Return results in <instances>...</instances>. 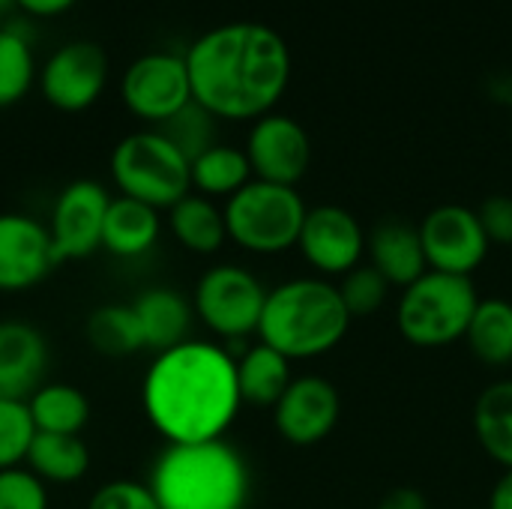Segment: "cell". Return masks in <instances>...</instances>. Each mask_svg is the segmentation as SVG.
Returning a JSON list of instances; mask_svg holds the SVG:
<instances>
[{
	"label": "cell",
	"instance_id": "484cf974",
	"mask_svg": "<svg viewBox=\"0 0 512 509\" xmlns=\"http://www.w3.org/2000/svg\"><path fill=\"white\" fill-rule=\"evenodd\" d=\"M36 432L45 435H81L90 420L87 396L72 384H42L27 399Z\"/></svg>",
	"mask_w": 512,
	"mask_h": 509
},
{
	"label": "cell",
	"instance_id": "7a4b0ae2",
	"mask_svg": "<svg viewBox=\"0 0 512 509\" xmlns=\"http://www.w3.org/2000/svg\"><path fill=\"white\" fill-rule=\"evenodd\" d=\"M141 408L165 444L216 441L243 408L237 360L204 339L162 351L144 372Z\"/></svg>",
	"mask_w": 512,
	"mask_h": 509
},
{
	"label": "cell",
	"instance_id": "4fadbf2b",
	"mask_svg": "<svg viewBox=\"0 0 512 509\" xmlns=\"http://www.w3.org/2000/svg\"><path fill=\"white\" fill-rule=\"evenodd\" d=\"M243 150L255 180L294 186V189L306 177L312 162V144L306 129L294 117L276 111L252 123Z\"/></svg>",
	"mask_w": 512,
	"mask_h": 509
},
{
	"label": "cell",
	"instance_id": "cb8c5ba5",
	"mask_svg": "<svg viewBox=\"0 0 512 509\" xmlns=\"http://www.w3.org/2000/svg\"><path fill=\"white\" fill-rule=\"evenodd\" d=\"M474 432L480 447L504 465V471L512 468V378L489 384L477 405H474Z\"/></svg>",
	"mask_w": 512,
	"mask_h": 509
},
{
	"label": "cell",
	"instance_id": "d4e9b609",
	"mask_svg": "<svg viewBox=\"0 0 512 509\" xmlns=\"http://www.w3.org/2000/svg\"><path fill=\"white\" fill-rule=\"evenodd\" d=\"M192 171V189L204 198H231L237 195L252 177V165L246 159V150L231 144H213L189 165Z\"/></svg>",
	"mask_w": 512,
	"mask_h": 509
},
{
	"label": "cell",
	"instance_id": "d590c367",
	"mask_svg": "<svg viewBox=\"0 0 512 509\" xmlns=\"http://www.w3.org/2000/svg\"><path fill=\"white\" fill-rule=\"evenodd\" d=\"M378 509H429V504H426L423 492H417L411 486H399V489H390L381 498Z\"/></svg>",
	"mask_w": 512,
	"mask_h": 509
},
{
	"label": "cell",
	"instance_id": "9a60e30c",
	"mask_svg": "<svg viewBox=\"0 0 512 509\" xmlns=\"http://www.w3.org/2000/svg\"><path fill=\"white\" fill-rule=\"evenodd\" d=\"M297 249L306 264L324 276H345L366 255V231L354 213L336 204H321L306 213Z\"/></svg>",
	"mask_w": 512,
	"mask_h": 509
},
{
	"label": "cell",
	"instance_id": "4316f807",
	"mask_svg": "<svg viewBox=\"0 0 512 509\" xmlns=\"http://www.w3.org/2000/svg\"><path fill=\"white\" fill-rule=\"evenodd\" d=\"M471 354L492 369L512 363V303L507 300H480L471 327L465 333Z\"/></svg>",
	"mask_w": 512,
	"mask_h": 509
},
{
	"label": "cell",
	"instance_id": "e575fe53",
	"mask_svg": "<svg viewBox=\"0 0 512 509\" xmlns=\"http://www.w3.org/2000/svg\"><path fill=\"white\" fill-rule=\"evenodd\" d=\"M480 225L495 246H512V198L510 195H489L480 210Z\"/></svg>",
	"mask_w": 512,
	"mask_h": 509
},
{
	"label": "cell",
	"instance_id": "3957f363",
	"mask_svg": "<svg viewBox=\"0 0 512 509\" xmlns=\"http://www.w3.org/2000/svg\"><path fill=\"white\" fill-rule=\"evenodd\" d=\"M159 509H246L249 465L225 438L165 444L147 480Z\"/></svg>",
	"mask_w": 512,
	"mask_h": 509
},
{
	"label": "cell",
	"instance_id": "74e56055",
	"mask_svg": "<svg viewBox=\"0 0 512 509\" xmlns=\"http://www.w3.org/2000/svg\"><path fill=\"white\" fill-rule=\"evenodd\" d=\"M489 509H512V468L504 471V477L495 483L489 495Z\"/></svg>",
	"mask_w": 512,
	"mask_h": 509
},
{
	"label": "cell",
	"instance_id": "603a6c76",
	"mask_svg": "<svg viewBox=\"0 0 512 509\" xmlns=\"http://www.w3.org/2000/svg\"><path fill=\"white\" fill-rule=\"evenodd\" d=\"M24 468L45 486H72L90 471V450L81 435L36 432Z\"/></svg>",
	"mask_w": 512,
	"mask_h": 509
},
{
	"label": "cell",
	"instance_id": "8fae6325",
	"mask_svg": "<svg viewBox=\"0 0 512 509\" xmlns=\"http://www.w3.org/2000/svg\"><path fill=\"white\" fill-rule=\"evenodd\" d=\"M426 264L435 273L471 276L489 255V237L477 210L462 204H441L417 225Z\"/></svg>",
	"mask_w": 512,
	"mask_h": 509
},
{
	"label": "cell",
	"instance_id": "d6a6232c",
	"mask_svg": "<svg viewBox=\"0 0 512 509\" xmlns=\"http://www.w3.org/2000/svg\"><path fill=\"white\" fill-rule=\"evenodd\" d=\"M0 509H48L45 483L27 468L0 471Z\"/></svg>",
	"mask_w": 512,
	"mask_h": 509
},
{
	"label": "cell",
	"instance_id": "8d00e7d4",
	"mask_svg": "<svg viewBox=\"0 0 512 509\" xmlns=\"http://www.w3.org/2000/svg\"><path fill=\"white\" fill-rule=\"evenodd\" d=\"M12 3L33 18H57L63 12H69L78 0H12Z\"/></svg>",
	"mask_w": 512,
	"mask_h": 509
},
{
	"label": "cell",
	"instance_id": "4dcf8cb0",
	"mask_svg": "<svg viewBox=\"0 0 512 509\" xmlns=\"http://www.w3.org/2000/svg\"><path fill=\"white\" fill-rule=\"evenodd\" d=\"M36 426L27 399H0V471L24 468Z\"/></svg>",
	"mask_w": 512,
	"mask_h": 509
},
{
	"label": "cell",
	"instance_id": "44dd1931",
	"mask_svg": "<svg viewBox=\"0 0 512 509\" xmlns=\"http://www.w3.org/2000/svg\"><path fill=\"white\" fill-rule=\"evenodd\" d=\"M168 231L174 234V240L195 255H216L225 240H228V228H225V210L216 207L213 198H204L198 192H189L183 201H177L168 210Z\"/></svg>",
	"mask_w": 512,
	"mask_h": 509
},
{
	"label": "cell",
	"instance_id": "9c48e42d",
	"mask_svg": "<svg viewBox=\"0 0 512 509\" xmlns=\"http://www.w3.org/2000/svg\"><path fill=\"white\" fill-rule=\"evenodd\" d=\"M120 99L132 117L162 126L192 102L186 57L174 51H150L135 57L120 78Z\"/></svg>",
	"mask_w": 512,
	"mask_h": 509
},
{
	"label": "cell",
	"instance_id": "7c38bea8",
	"mask_svg": "<svg viewBox=\"0 0 512 509\" xmlns=\"http://www.w3.org/2000/svg\"><path fill=\"white\" fill-rule=\"evenodd\" d=\"M111 195L96 180H72L54 201L48 234L57 261H81L102 249V225Z\"/></svg>",
	"mask_w": 512,
	"mask_h": 509
},
{
	"label": "cell",
	"instance_id": "ab89813d",
	"mask_svg": "<svg viewBox=\"0 0 512 509\" xmlns=\"http://www.w3.org/2000/svg\"><path fill=\"white\" fill-rule=\"evenodd\" d=\"M6 6H12V0H0V9H6Z\"/></svg>",
	"mask_w": 512,
	"mask_h": 509
},
{
	"label": "cell",
	"instance_id": "f35d334b",
	"mask_svg": "<svg viewBox=\"0 0 512 509\" xmlns=\"http://www.w3.org/2000/svg\"><path fill=\"white\" fill-rule=\"evenodd\" d=\"M3 12H6V9H0V30L6 27V21H3Z\"/></svg>",
	"mask_w": 512,
	"mask_h": 509
},
{
	"label": "cell",
	"instance_id": "e0dca14e",
	"mask_svg": "<svg viewBox=\"0 0 512 509\" xmlns=\"http://www.w3.org/2000/svg\"><path fill=\"white\" fill-rule=\"evenodd\" d=\"M48 372V342L27 321H0V399H30Z\"/></svg>",
	"mask_w": 512,
	"mask_h": 509
},
{
	"label": "cell",
	"instance_id": "2e32d148",
	"mask_svg": "<svg viewBox=\"0 0 512 509\" xmlns=\"http://www.w3.org/2000/svg\"><path fill=\"white\" fill-rule=\"evenodd\" d=\"M342 399L333 381L321 375H300L273 408L276 432L294 447L321 444L339 423Z\"/></svg>",
	"mask_w": 512,
	"mask_h": 509
},
{
	"label": "cell",
	"instance_id": "277c9868",
	"mask_svg": "<svg viewBox=\"0 0 512 509\" xmlns=\"http://www.w3.org/2000/svg\"><path fill=\"white\" fill-rule=\"evenodd\" d=\"M351 327L339 288L324 279H291L267 291L258 339L282 357L312 360L330 354Z\"/></svg>",
	"mask_w": 512,
	"mask_h": 509
},
{
	"label": "cell",
	"instance_id": "1f68e13d",
	"mask_svg": "<svg viewBox=\"0 0 512 509\" xmlns=\"http://www.w3.org/2000/svg\"><path fill=\"white\" fill-rule=\"evenodd\" d=\"M336 288H339V297H342V303H345V309H348V315H351V321H354V318H369V315H375V312L387 303L393 285H390L372 264L363 261V264H357L354 270H348Z\"/></svg>",
	"mask_w": 512,
	"mask_h": 509
},
{
	"label": "cell",
	"instance_id": "30bf717a",
	"mask_svg": "<svg viewBox=\"0 0 512 509\" xmlns=\"http://www.w3.org/2000/svg\"><path fill=\"white\" fill-rule=\"evenodd\" d=\"M39 93L63 114H81L99 102L108 84V57L90 39H72L48 54L39 69Z\"/></svg>",
	"mask_w": 512,
	"mask_h": 509
},
{
	"label": "cell",
	"instance_id": "d6986e66",
	"mask_svg": "<svg viewBox=\"0 0 512 509\" xmlns=\"http://www.w3.org/2000/svg\"><path fill=\"white\" fill-rule=\"evenodd\" d=\"M141 336H144V348L162 354L171 351L183 342H189L192 333V321H195V309L192 303L171 288H147L144 294H138L132 300Z\"/></svg>",
	"mask_w": 512,
	"mask_h": 509
},
{
	"label": "cell",
	"instance_id": "f546056e",
	"mask_svg": "<svg viewBox=\"0 0 512 509\" xmlns=\"http://www.w3.org/2000/svg\"><path fill=\"white\" fill-rule=\"evenodd\" d=\"M189 162L198 159L204 150H210L216 144V117L201 108L195 99L180 108L171 120H165L162 126H156Z\"/></svg>",
	"mask_w": 512,
	"mask_h": 509
},
{
	"label": "cell",
	"instance_id": "ba28073f",
	"mask_svg": "<svg viewBox=\"0 0 512 509\" xmlns=\"http://www.w3.org/2000/svg\"><path fill=\"white\" fill-rule=\"evenodd\" d=\"M264 303L267 288L261 279L237 264L210 267L192 291L195 318L219 339H246L258 333Z\"/></svg>",
	"mask_w": 512,
	"mask_h": 509
},
{
	"label": "cell",
	"instance_id": "836d02e7",
	"mask_svg": "<svg viewBox=\"0 0 512 509\" xmlns=\"http://www.w3.org/2000/svg\"><path fill=\"white\" fill-rule=\"evenodd\" d=\"M87 509H159L147 483L138 480H111L93 492Z\"/></svg>",
	"mask_w": 512,
	"mask_h": 509
},
{
	"label": "cell",
	"instance_id": "ac0fdd59",
	"mask_svg": "<svg viewBox=\"0 0 512 509\" xmlns=\"http://www.w3.org/2000/svg\"><path fill=\"white\" fill-rule=\"evenodd\" d=\"M366 252L369 264L393 285V288H408L414 285L423 273H429L420 228L405 222V219H384L378 222L369 237H366Z\"/></svg>",
	"mask_w": 512,
	"mask_h": 509
},
{
	"label": "cell",
	"instance_id": "ffe728a7",
	"mask_svg": "<svg viewBox=\"0 0 512 509\" xmlns=\"http://www.w3.org/2000/svg\"><path fill=\"white\" fill-rule=\"evenodd\" d=\"M159 234H162L159 210L126 195L111 198V207L102 225L105 252H111L114 258H141L156 246Z\"/></svg>",
	"mask_w": 512,
	"mask_h": 509
},
{
	"label": "cell",
	"instance_id": "8992f818",
	"mask_svg": "<svg viewBox=\"0 0 512 509\" xmlns=\"http://www.w3.org/2000/svg\"><path fill=\"white\" fill-rule=\"evenodd\" d=\"M189 159L159 132L141 129L117 141L111 150V180L120 195L153 210H171L192 192Z\"/></svg>",
	"mask_w": 512,
	"mask_h": 509
},
{
	"label": "cell",
	"instance_id": "5b68a950",
	"mask_svg": "<svg viewBox=\"0 0 512 509\" xmlns=\"http://www.w3.org/2000/svg\"><path fill=\"white\" fill-rule=\"evenodd\" d=\"M477 306L480 297L471 276L429 270L402 291L396 324L414 348H447L465 339Z\"/></svg>",
	"mask_w": 512,
	"mask_h": 509
},
{
	"label": "cell",
	"instance_id": "52a82bcc",
	"mask_svg": "<svg viewBox=\"0 0 512 509\" xmlns=\"http://www.w3.org/2000/svg\"><path fill=\"white\" fill-rule=\"evenodd\" d=\"M228 240L252 255H279L297 246L309 207L294 186L249 180L225 201Z\"/></svg>",
	"mask_w": 512,
	"mask_h": 509
},
{
	"label": "cell",
	"instance_id": "5bb4252c",
	"mask_svg": "<svg viewBox=\"0 0 512 509\" xmlns=\"http://www.w3.org/2000/svg\"><path fill=\"white\" fill-rule=\"evenodd\" d=\"M57 264L45 222L27 213H0V294L36 288Z\"/></svg>",
	"mask_w": 512,
	"mask_h": 509
},
{
	"label": "cell",
	"instance_id": "7402d4cb",
	"mask_svg": "<svg viewBox=\"0 0 512 509\" xmlns=\"http://www.w3.org/2000/svg\"><path fill=\"white\" fill-rule=\"evenodd\" d=\"M291 381H294L291 360L282 357L279 351H273L264 342L252 345L237 360V387H240L243 405L276 408V402L285 396Z\"/></svg>",
	"mask_w": 512,
	"mask_h": 509
},
{
	"label": "cell",
	"instance_id": "6da1fadb",
	"mask_svg": "<svg viewBox=\"0 0 512 509\" xmlns=\"http://www.w3.org/2000/svg\"><path fill=\"white\" fill-rule=\"evenodd\" d=\"M186 57L192 99L216 120H261L273 114L291 81V51L279 30L231 21L201 33Z\"/></svg>",
	"mask_w": 512,
	"mask_h": 509
},
{
	"label": "cell",
	"instance_id": "83f0119b",
	"mask_svg": "<svg viewBox=\"0 0 512 509\" xmlns=\"http://www.w3.org/2000/svg\"><path fill=\"white\" fill-rule=\"evenodd\" d=\"M87 345L102 357H132L144 351V336L132 303H105L87 315Z\"/></svg>",
	"mask_w": 512,
	"mask_h": 509
},
{
	"label": "cell",
	"instance_id": "f1b7e54d",
	"mask_svg": "<svg viewBox=\"0 0 512 509\" xmlns=\"http://www.w3.org/2000/svg\"><path fill=\"white\" fill-rule=\"evenodd\" d=\"M36 78L39 72H36L30 39L21 30L6 24L0 30V108L21 102L30 93Z\"/></svg>",
	"mask_w": 512,
	"mask_h": 509
}]
</instances>
